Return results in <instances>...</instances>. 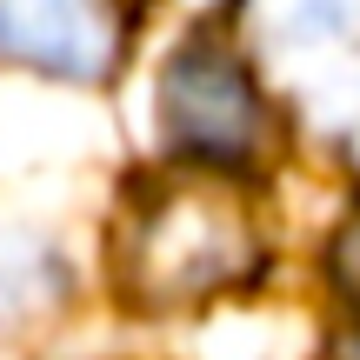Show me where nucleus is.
Listing matches in <instances>:
<instances>
[{
	"label": "nucleus",
	"instance_id": "f257e3e1",
	"mask_svg": "<svg viewBox=\"0 0 360 360\" xmlns=\"http://www.w3.org/2000/svg\"><path fill=\"white\" fill-rule=\"evenodd\" d=\"M254 254L260 247H254L247 207L227 187H214L207 174H187L134 214L120 281L147 307H174V300H200L214 287L240 281L254 267Z\"/></svg>",
	"mask_w": 360,
	"mask_h": 360
},
{
	"label": "nucleus",
	"instance_id": "f03ea898",
	"mask_svg": "<svg viewBox=\"0 0 360 360\" xmlns=\"http://www.w3.org/2000/svg\"><path fill=\"white\" fill-rule=\"evenodd\" d=\"M160 127H167L174 154L200 160V167H233L267 134V101L227 40L193 34L160 74Z\"/></svg>",
	"mask_w": 360,
	"mask_h": 360
},
{
	"label": "nucleus",
	"instance_id": "7ed1b4c3",
	"mask_svg": "<svg viewBox=\"0 0 360 360\" xmlns=\"http://www.w3.org/2000/svg\"><path fill=\"white\" fill-rule=\"evenodd\" d=\"M0 53L40 74L101 80L120 53V20L107 0H0Z\"/></svg>",
	"mask_w": 360,
	"mask_h": 360
},
{
	"label": "nucleus",
	"instance_id": "20e7f679",
	"mask_svg": "<svg viewBox=\"0 0 360 360\" xmlns=\"http://www.w3.org/2000/svg\"><path fill=\"white\" fill-rule=\"evenodd\" d=\"M360 0H260V13H267L274 34L287 40H321V34H340V27L354 20Z\"/></svg>",
	"mask_w": 360,
	"mask_h": 360
},
{
	"label": "nucleus",
	"instance_id": "39448f33",
	"mask_svg": "<svg viewBox=\"0 0 360 360\" xmlns=\"http://www.w3.org/2000/svg\"><path fill=\"white\" fill-rule=\"evenodd\" d=\"M327 274H334V287H340V300L360 314V214L340 227V240H334V254H327Z\"/></svg>",
	"mask_w": 360,
	"mask_h": 360
},
{
	"label": "nucleus",
	"instance_id": "423d86ee",
	"mask_svg": "<svg viewBox=\"0 0 360 360\" xmlns=\"http://www.w3.org/2000/svg\"><path fill=\"white\" fill-rule=\"evenodd\" d=\"M327 360H360V334H347V340H334V347H327Z\"/></svg>",
	"mask_w": 360,
	"mask_h": 360
}]
</instances>
